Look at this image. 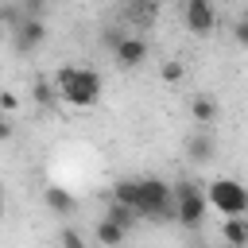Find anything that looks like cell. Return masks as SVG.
Returning a JSON list of instances; mask_svg holds the SVG:
<instances>
[{"label":"cell","instance_id":"cell-1","mask_svg":"<svg viewBox=\"0 0 248 248\" xmlns=\"http://www.w3.org/2000/svg\"><path fill=\"white\" fill-rule=\"evenodd\" d=\"M101 74L93 66H62L54 74V89H58V101L74 105V108H93L101 101Z\"/></svg>","mask_w":248,"mask_h":248},{"label":"cell","instance_id":"cell-2","mask_svg":"<svg viewBox=\"0 0 248 248\" xmlns=\"http://www.w3.org/2000/svg\"><path fill=\"white\" fill-rule=\"evenodd\" d=\"M136 217H151V221H174V186L163 178H140V194H136Z\"/></svg>","mask_w":248,"mask_h":248},{"label":"cell","instance_id":"cell-3","mask_svg":"<svg viewBox=\"0 0 248 248\" xmlns=\"http://www.w3.org/2000/svg\"><path fill=\"white\" fill-rule=\"evenodd\" d=\"M205 202L225 213V217H236V213H248V186H240L236 178H213L205 186Z\"/></svg>","mask_w":248,"mask_h":248},{"label":"cell","instance_id":"cell-4","mask_svg":"<svg viewBox=\"0 0 248 248\" xmlns=\"http://www.w3.org/2000/svg\"><path fill=\"white\" fill-rule=\"evenodd\" d=\"M205 209H209V202L198 182H174V217L186 229H198L205 221Z\"/></svg>","mask_w":248,"mask_h":248},{"label":"cell","instance_id":"cell-5","mask_svg":"<svg viewBox=\"0 0 248 248\" xmlns=\"http://www.w3.org/2000/svg\"><path fill=\"white\" fill-rule=\"evenodd\" d=\"M43 39H46V23H43V16H23V23L12 31V43H16V50H19V54L39 50V46H43Z\"/></svg>","mask_w":248,"mask_h":248},{"label":"cell","instance_id":"cell-6","mask_svg":"<svg viewBox=\"0 0 248 248\" xmlns=\"http://www.w3.org/2000/svg\"><path fill=\"white\" fill-rule=\"evenodd\" d=\"M186 27L194 31V35H213V27H217V8H213V0H186Z\"/></svg>","mask_w":248,"mask_h":248},{"label":"cell","instance_id":"cell-7","mask_svg":"<svg viewBox=\"0 0 248 248\" xmlns=\"http://www.w3.org/2000/svg\"><path fill=\"white\" fill-rule=\"evenodd\" d=\"M112 58H116V66H124V70H136V66H143V62H147V43H143L140 35H124V39L116 43Z\"/></svg>","mask_w":248,"mask_h":248},{"label":"cell","instance_id":"cell-8","mask_svg":"<svg viewBox=\"0 0 248 248\" xmlns=\"http://www.w3.org/2000/svg\"><path fill=\"white\" fill-rule=\"evenodd\" d=\"M43 202H46V209L58 213V217H70V213L78 209V198H74L66 186H46V190H43Z\"/></svg>","mask_w":248,"mask_h":248},{"label":"cell","instance_id":"cell-9","mask_svg":"<svg viewBox=\"0 0 248 248\" xmlns=\"http://www.w3.org/2000/svg\"><path fill=\"white\" fill-rule=\"evenodd\" d=\"M217 155V140L209 136V132H194L190 140H186V159L190 163H205V159H213Z\"/></svg>","mask_w":248,"mask_h":248},{"label":"cell","instance_id":"cell-10","mask_svg":"<svg viewBox=\"0 0 248 248\" xmlns=\"http://www.w3.org/2000/svg\"><path fill=\"white\" fill-rule=\"evenodd\" d=\"M221 240H225V244H248V217H244V213L225 217V225H221Z\"/></svg>","mask_w":248,"mask_h":248},{"label":"cell","instance_id":"cell-11","mask_svg":"<svg viewBox=\"0 0 248 248\" xmlns=\"http://www.w3.org/2000/svg\"><path fill=\"white\" fill-rule=\"evenodd\" d=\"M31 101H35L39 108H50V105H58L54 78H35V81H31Z\"/></svg>","mask_w":248,"mask_h":248},{"label":"cell","instance_id":"cell-12","mask_svg":"<svg viewBox=\"0 0 248 248\" xmlns=\"http://www.w3.org/2000/svg\"><path fill=\"white\" fill-rule=\"evenodd\" d=\"M124 236H128V229L108 221V217H101L97 229H93V240H101V244H124Z\"/></svg>","mask_w":248,"mask_h":248},{"label":"cell","instance_id":"cell-13","mask_svg":"<svg viewBox=\"0 0 248 248\" xmlns=\"http://www.w3.org/2000/svg\"><path fill=\"white\" fill-rule=\"evenodd\" d=\"M105 217H108V221H116V225H124V229H132V225H136V209H132V205H124V202H116V198L108 202Z\"/></svg>","mask_w":248,"mask_h":248},{"label":"cell","instance_id":"cell-14","mask_svg":"<svg viewBox=\"0 0 248 248\" xmlns=\"http://www.w3.org/2000/svg\"><path fill=\"white\" fill-rule=\"evenodd\" d=\"M190 112H194L198 124H213V120H217V101H209V97H194Z\"/></svg>","mask_w":248,"mask_h":248},{"label":"cell","instance_id":"cell-15","mask_svg":"<svg viewBox=\"0 0 248 248\" xmlns=\"http://www.w3.org/2000/svg\"><path fill=\"white\" fill-rule=\"evenodd\" d=\"M136 194H140V178H120L112 186V198L124 202V205H132V209H136Z\"/></svg>","mask_w":248,"mask_h":248},{"label":"cell","instance_id":"cell-16","mask_svg":"<svg viewBox=\"0 0 248 248\" xmlns=\"http://www.w3.org/2000/svg\"><path fill=\"white\" fill-rule=\"evenodd\" d=\"M159 74H163V81H182V78H186V66H182V62H163Z\"/></svg>","mask_w":248,"mask_h":248},{"label":"cell","instance_id":"cell-17","mask_svg":"<svg viewBox=\"0 0 248 248\" xmlns=\"http://www.w3.org/2000/svg\"><path fill=\"white\" fill-rule=\"evenodd\" d=\"M120 39H124V31H120V27H105V31H101V43H105L108 50H116V43H120Z\"/></svg>","mask_w":248,"mask_h":248},{"label":"cell","instance_id":"cell-18","mask_svg":"<svg viewBox=\"0 0 248 248\" xmlns=\"http://www.w3.org/2000/svg\"><path fill=\"white\" fill-rule=\"evenodd\" d=\"M58 240H62V244H70V248H81V244H85V236H81V232H74V229H62V232H58Z\"/></svg>","mask_w":248,"mask_h":248},{"label":"cell","instance_id":"cell-19","mask_svg":"<svg viewBox=\"0 0 248 248\" xmlns=\"http://www.w3.org/2000/svg\"><path fill=\"white\" fill-rule=\"evenodd\" d=\"M0 108H4V112H12V108H19V97H16L12 89H0Z\"/></svg>","mask_w":248,"mask_h":248},{"label":"cell","instance_id":"cell-20","mask_svg":"<svg viewBox=\"0 0 248 248\" xmlns=\"http://www.w3.org/2000/svg\"><path fill=\"white\" fill-rule=\"evenodd\" d=\"M232 39H236L240 46H248V16H244V19H236V27H232Z\"/></svg>","mask_w":248,"mask_h":248},{"label":"cell","instance_id":"cell-21","mask_svg":"<svg viewBox=\"0 0 248 248\" xmlns=\"http://www.w3.org/2000/svg\"><path fill=\"white\" fill-rule=\"evenodd\" d=\"M23 12L27 16H43V0H23Z\"/></svg>","mask_w":248,"mask_h":248},{"label":"cell","instance_id":"cell-22","mask_svg":"<svg viewBox=\"0 0 248 248\" xmlns=\"http://www.w3.org/2000/svg\"><path fill=\"white\" fill-rule=\"evenodd\" d=\"M8 136H12V120H8V116H4V112H0V143H4V140H8Z\"/></svg>","mask_w":248,"mask_h":248},{"label":"cell","instance_id":"cell-23","mask_svg":"<svg viewBox=\"0 0 248 248\" xmlns=\"http://www.w3.org/2000/svg\"><path fill=\"white\" fill-rule=\"evenodd\" d=\"M4 35H8V23H4V16H0V39H4Z\"/></svg>","mask_w":248,"mask_h":248},{"label":"cell","instance_id":"cell-24","mask_svg":"<svg viewBox=\"0 0 248 248\" xmlns=\"http://www.w3.org/2000/svg\"><path fill=\"white\" fill-rule=\"evenodd\" d=\"M0 16H4V0H0Z\"/></svg>","mask_w":248,"mask_h":248},{"label":"cell","instance_id":"cell-25","mask_svg":"<svg viewBox=\"0 0 248 248\" xmlns=\"http://www.w3.org/2000/svg\"><path fill=\"white\" fill-rule=\"evenodd\" d=\"M0 209H4V194H0Z\"/></svg>","mask_w":248,"mask_h":248}]
</instances>
